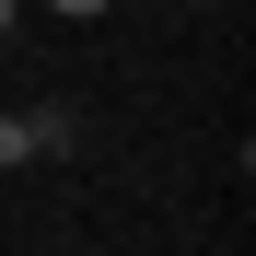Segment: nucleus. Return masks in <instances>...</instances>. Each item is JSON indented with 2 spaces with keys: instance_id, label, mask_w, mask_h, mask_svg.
I'll list each match as a JSON object with an SVG mask.
<instances>
[{
  "instance_id": "f257e3e1",
  "label": "nucleus",
  "mask_w": 256,
  "mask_h": 256,
  "mask_svg": "<svg viewBox=\"0 0 256 256\" xmlns=\"http://www.w3.org/2000/svg\"><path fill=\"white\" fill-rule=\"evenodd\" d=\"M24 152H35V140H24V116H0V175H12Z\"/></svg>"
},
{
  "instance_id": "f03ea898",
  "label": "nucleus",
  "mask_w": 256,
  "mask_h": 256,
  "mask_svg": "<svg viewBox=\"0 0 256 256\" xmlns=\"http://www.w3.org/2000/svg\"><path fill=\"white\" fill-rule=\"evenodd\" d=\"M47 12H70V24H94V12H105V0H47Z\"/></svg>"
},
{
  "instance_id": "7ed1b4c3",
  "label": "nucleus",
  "mask_w": 256,
  "mask_h": 256,
  "mask_svg": "<svg viewBox=\"0 0 256 256\" xmlns=\"http://www.w3.org/2000/svg\"><path fill=\"white\" fill-rule=\"evenodd\" d=\"M12 12H24V0H0V35H12Z\"/></svg>"
}]
</instances>
